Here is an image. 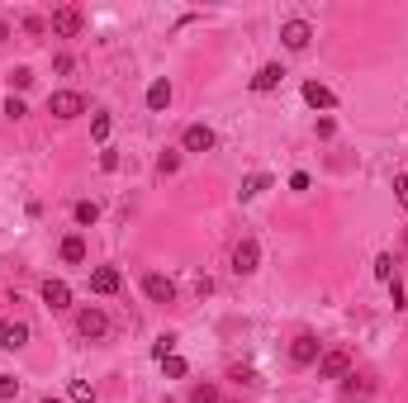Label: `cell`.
I'll use <instances>...</instances> for the list:
<instances>
[{"instance_id":"obj_18","label":"cell","mask_w":408,"mask_h":403,"mask_svg":"<svg viewBox=\"0 0 408 403\" xmlns=\"http://www.w3.org/2000/svg\"><path fill=\"white\" fill-rule=\"evenodd\" d=\"M271 186V176L266 171H256V176H247V181H242V190H237V200L247 204V200H256V195H261V190Z\"/></svg>"},{"instance_id":"obj_24","label":"cell","mask_w":408,"mask_h":403,"mask_svg":"<svg viewBox=\"0 0 408 403\" xmlns=\"http://www.w3.org/2000/svg\"><path fill=\"white\" fill-rule=\"evenodd\" d=\"M375 280H385V285L394 280V256H390V251H380V256H375Z\"/></svg>"},{"instance_id":"obj_27","label":"cell","mask_w":408,"mask_h":403,"mask_svg":"<svg viewBox=\"0 0 408 403\" xmlns=\"http://www.w3.org/2000/svg\"><path fill=\"white\" fill-rule=\"evenodd\" d=\"M152 356H157V361L176 356V337H171V332H166V337H157V346H152Z\"/></svg>"},{"instance_id":"obj_35","label":"cell","mask_w":408,"mask_h":403,"mask_svg":"<svg viewBox=\"0 0 408 403\" xmlns=\"http://www.w3.org/2000/svg\"><path fill=\"white\" fill-rule=\"evenodd\" d=\"M404 242H408V228H404Z\"/></svg>"},{"instance_id":"obj_7","label":"cell","mask_w":408,"mask_h":403,"mask_svg":"<svg viewBox=\"0 0 408 403\" xmlns=\"http://www.w3.org/2000/svg\"><path fill=\"white\" fill-rule=\"evenodd\" d=\"M81 109H86V100H81L76 91H52L47 95V114H57V119H76Z\"/></svg>"},{"instance_id":"obj_32","label":"cell","mask_w":408,"mask_h":403,"mask_svg":"<svg viewBox=\"0 0 408 403\" xmlns=\"http://www.w3.org/2000/svg\"><path fill=\"white\" fill-rule=\"evenodd\" d=\"M100 171H119V152H100Z\"/></svg>"},{"instance_id":"obj_15","label":"cell","mask_w":408,"mask_h":403,"mask_svg":"<svg viewBox=\"0 0 408 403\" xmlns=\"http://www.w3.org/2000/svg\"><path fill=\"white\" fill-rule=\"evenodd\" d=\"M119 285H124V280H119L114 266H95V271H91V290H95V295H114Z\"/></svg>"},{"instance_id":"obj_6","label":"cell","mask_w":408,"mask_h":403,"mask_svg":"<svg viewBox=\"0 0 408 403\" xmlns=\"http://www.w3.org/2000/svg\"><path fill=\"white\" fill-rule=\"evenodd\" d=\"M76 332H81L86 341H100L105 332H110V318H105V313L91 304V309H81V313H76Z\"/></svg>"},{"instance_id":"obj_16","label":"cell","mask_w":408,"mask_h":403,"mask_svg":"<svg viewBox=\"0 0 408 403\" xmlns=\"http://www.w3.org/2000/svg\"><path fill=\"white\" fill-rule=\"evenodd\" d=\"M304 105H314V109H337V95H332L328 86H318V81H304Z\"/></svg>"},{"instance_id":"obj_11","label":"cell","mask_w":408,"mask_h":403,"mask_svg":"<svg viewBox=\"0 0 408 403\" xmlns=\"http://www.w3.org/2000/svg\"><path fill=\"white\" fill-rule=\"evenodd\" d=\"M375 394V380H366V375H346L342 380V403H366Z\"/></svg>"},{"instance_id":"obj_5","label":"cell","mask_w":408,"mask_h":403,"mask_svg":"<svg viewBox=\"0 0 408 403\" xmlns=\"http://www.w3.org/2000/svg\"><path fill=\"white\" fill-rule=\"evenodd\" d=\"M256 266H261V242H256V237H242L233 247V276H251Z\"/></svg>"},{"instance_id":"obj_1","label":"cell","mask_w":408,"mask_h":403,"mask_svg":"<svg viewBox=\"0 0 408 403\" xmlns=\"http://www.w3.org/2000/svg\"><path fill=\"white\" fill-rule=\"evenodd\" d=\"M318 356H323V341H318L314 332H299V337L290 341V365H295V370H304V365H318Z\"/></svg>"},{"instance_id":"obj_30","label":"cell","mask_w":408,"mask_h":403,"mask_svg":"<svg viewBox=\"0 0 408 403\" xmlns=\"http://www.w3.org/2000/svg\"><path fill=\"white\" fill-rule=\"evenodd\" d=\"M394 195H399V204L408 209V176H394Z\"/></svg>"},{"instance_id":"obj_3","label":"cell","mask_w":408,"mask_h":403,"mask_svg":"<svg viewBox=\"0 0 408 403\" xmlns=\"http://www.w3.org/2000/svg\"><path fill=\"white\" fill-rule=\"evenodd\" d=\"M346 375H351V351L332 346V351L318 356V380H346Z\"/></svg>"},{"instance_id":"obj_19","label":"cell","mask_w":408,"mask_h":403,"mask_svg":"<svg viewBox=\"0 0 408 403\" xmlns=\"http://www.w3.org/2000/svg\"><path fill=\"white\" fill-rule=\"evenodd\" d=\"M72 218H76V228H91V223H100V204L95 200H76Z\"/></svg>"},{"instance_id":"obj_20","label":"cell","mask_w":408,"mask_h":403,"mask_svg":"<svg viewBox=\"0 0 408 403\" xmlns=\"http://www.w3.org/2000/svg\"><path fill=\"white\" fill-rule=\"evenodd\" d=\"M110 128H114L110 114H95V119H91V138H95V142H105V138H110Z\"/></svg>"},{"instance_id":"obj_10","label":"cell","mask_w":408,"mask_h":403,"mask_svg":"<svg viewBox=\"0 0 408 403\" xmlns=\"http://www.w3.org/2000/svg\"><path fill=\"white\" fill-rule=\"evenodd\" d=\"M29 341V323H19V318H0V346L5 351H19Z\"/></svg>"},{"instance_id":"obj_12","label":"cell","mask_w":408,"mask_h":403,"mask_svg":"<svg viewBox=\"0 0 408 403\" xmlns=\"http://www.w3.org/2000/svg\"><path fill=\"white\" fill-rule=\"evenodd\" d=\"M43 304H47L52 313L72 309V290H67V280H43Z\"/></svg>"},{"instance_id":"obj_2","label":"cell","mask_w":408,"mask_h":403,"mask_svg":"<svg viewBox=\"0 0 408 403\" xmlns=\"http://www.w3.org/2000/svg\"><path fill=\"white\" fill-rule=\"evenodd\" d=\"M47 29L57 33V38H76V33L86 29V15H81L76 5H62V10H52V19H47Z\"/></svg>"},{"instance_id":"obj_26","label":"cell","mask_w":408,"mask_h":403,"mask_svg":"<svg viewBox=\"0 0 408 403\" xmlns=\"http://www.w3.org/2000/svg\"><path fill=\"white\" fill-rule=\"evenodd\" d=\"M186 370H190V365H186L181 356H166V361H162V375H166V380H181Z\"/></svg>"},{"instance_id":"obj_8","label":"cell","mask_w":408,"mask_h":403,"mask_svg":"<svg viewBox=\"0 0 408 403\" xmlns=\"http://www.w3.org/2000/svg\"><path fill=\"white\" fill-rule=\"evenodd\" d=\"M142 295L152 299V304H176V280L171 276H142Z\"/></svg>"},{"instance_id":"obj_17","label":"cell","mask_w":408,"mask_h":403,"mask_svg":"<svg viewBox=\"0 0 408 403\" xmlns=\"http://www.w3.org/2000/svg\"><path fill=\"white\" fill-rule=\"evenodd\" d=\"M62 261H67V266H81V261H86V237H81V233L62 237Z\"/></svg>"},{"instance_id":"obj_25","label":"cell","mask_w":408,"mask_h":403,"mask_svg":"<svg viewBox=\"0 0 408 403\" xmlns=\"http://www.w3.org/2000/svg\"><path fill=\"white\" fill-rule=\"evenodd\" d=\"M181 171V152H162L157 157V176H176Z\"/></svg>"},{"instance_id":"obj_21","label":"cell","mask_w":408,"mask_h":403,"mask_svg":"<svg viewBox=\"0 0 408 403\" xmlns=\"http://www.w3.org/2000/svg\"><path fill=\"white\" fill-rule=\"evenodd\" d=\"M29 86H33V72H29V67H15V72H10V95L29 91Z\"/></svg>"},{"instance_id":"obj_4","label":"cell","mask_w":408,"mask_h":403,"mask_svg":"<svg viewBox=\"0 0 408 403\" xmlns=\"http://www.w3.org/2000/svg\"><path fill=\"white\" fill-rule=\"evenodd\" d=\"M280 43L290 47V52H304V47L314 43V24H309V19H285L280 24Z\"/></svg>"},{"instance_id":"obj_34","label":"cell","mask_w":408,"mask_h":403,"mask_svg":"<svg viewBox=\"0 0 408 403\" xmlns=\"http://www.w3.org/2000/svg\"><path fill=\"white\" fill-rule=\"evenodd\" d=\"M38 403H62V399H38Z\"/></svg>"},{"instance_id":"obj_14","label":"cell","mask_w":408,"mask_h":403,"mask_svg":"<svg viewBox=\"0 0 408 403\" xmlns=\"http://www.w3.org/2000/svg\"><path fill=\"white\" fill-rule=\"evenodd\" d=\"M171 81H166V76H157V81H152V86H147V109H152V114H162V109H171Z\"/></svg>"},{"instance_id":"obj_29","label":"cell","mask_w":408,"mask_h":403,"mask_svg":"<svg viewBox=\"0 0 408 403\" xmlns=\"http://www.w3.org/2000/svg\"><path fill=\"white\" fill-rule=\"evenodd\" d=\"M5 114H10V119H24V114H29V105H24L19 95H10V100H5Z\"/></svg>"},{"instance_id":"obj_13","label":"cell","mask_w":408,"mask_h":403,"mask_svg":"<svg viewBox=\"0 0 408 403\" xmlns=\"http://www.w3.org/2000/svg\"><path fill=\"white\" fill-rule=\"evenodd\" d=\"M280 81H285V67H280V62H266L256 76H251V91H256V95H271Z\"/></svg>"},{"instance_id":"obj_31","label":"cell","mask_w":408,"mask_h":403,"mask_svg":"<svg viewBox=\"0 0 408 403\" xmlns=\"http://www.w3.org/2000/svg\"><path fill=\"white\" fill-rule=\"evenodd\" d=\"M390 299H394V309H404V285H399V280H390Z\"/></svg>"},{"instance_id":"obj_23","label":"cell","mask_w":408,"mask_h":403,"mask_svg":"<svg viewBox=\"0 0 408 403\" xmlns=\"http://www.w3.org/2000/svg\"><path fill=\"white\" fill-rule=\"evenodd\" d=\"M67 394H72V403H95V389L86 385V380H72V389H67Z\"/></svg>"},{"instance_id":"obj_33","label":"cell","mask_w":408,"mask_h":403,"mask_svg":"<svg viewBox=\"0 0 408 403\" xmlns=\"http://www.w3.org/2000/svg\"><path fill=\"white\" fill-rule=\"evenodd\" d=\"M0 38H10V24H5V19H0Z\"/></svg>"},{"instance_id":"obj_22","label":"cell","mask_w":408,"mask_h":403,"mask_svg":"<svg viewBox=\"0 0 408 403\" xmlns=\"http://www.w3.org/2000/svg\"><path fill=\"white\" fill-rule=\"evenodd\" d=\"M190 403H219V385H195L190 389Z\"/></svg>"},{"instance_id":"obj_9","label":"cell","mask_w":408,"mask_h":403,"mask_svg":"<svg viewBox=\"0 0 408 403\" xmlns=\"http://www.w3.org/2000/svg\"><path fill=\"white\" fill-rule=\"evenodd\" d=\"M214 128L209 124H190L186 133H181V147H186V152H209V147H214Z\"/></svg>"},{"instance_id":"obj_28","label":"cell","mask_w":408,"mask_h":403,"mask_svg":"<svg viewBox=\"0 0 408 403\" xmlns=\"http://www.w3.org/2000/svg\"><path fill=\"white\" fill-rule=\"evenodd\" d=\"M15 394H19V380L15 375H0V403H10Z\"/></svg>"}]
</instances>
